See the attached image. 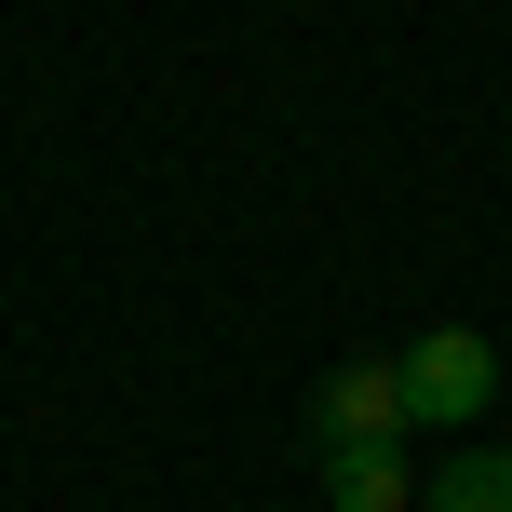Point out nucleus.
I'll return each mask as SVG.
<instances>
[{
  "instance_id": "obj_1",
  "label": "nucleus",
  "mask_w": 512,
  "mask_h": 512,
  "mask_svg": "<svg viewBox=\"0 0 512 512\" xmlns=\"http://www.w3.org/2000/svg\"><path fill=\"white\" fill-rule=\"evenodd\" d=\"M391 391H405V432H459V418L499 405V351L472 324H432V337L391 351Z\"/></svg>"
},
{
  "instance_id": "obj_2",
  "label": "nucleus",
  "mask_w": 512,
  "mask_h": 512,
  "mask_svg": "<svg viewBox=\"0 0 512 512\" xmlns=\"http://www.w3.org/2000/svg\"><path fill=\"white\" fill-rule=\"evenodd\" d=\"M310 445H405V391H391V364H337V378L310 391Z\"/></svg>"
},
{
  "instance_id": "obj_3",
  "label": "nucleus",
  "mask_w": 512,
  "mask_h": 512,
  "mask_svg": "<svg viewBox=\"0 0 512 512\" xmlns=\"http://www.w3.org/2000/svg\"><path fill=\"white\" fill-rule=\"evenodd\" d=\"M310 459H324V512H418L405 445H310Z\"/></svg>"
},
{
  "instance_id": "obj_4",
  "label": "nucleus",
  "mask_w": 512,
  "mask_h": 512,
  "mask_svg": "<svg viewBox=\"0 0 512 512\" xmlns=\"http://www.w3.org/2000/svg\"><path fill=\"white\" fill-rule=\"evenodd\" d=\"M418 512H512V459H499V445H486V459H445Z\"/></svg>"
}]
</instances>
